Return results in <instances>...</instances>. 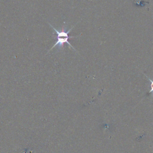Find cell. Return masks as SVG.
<instances>
[{"instance_id":"obj_1","label":"cell","mask_w":153,"mask_h":153,"mask_svg":"<svg viewBox=\"0 0 153 153\" xmlns=\"http://www.w3.org/2000/svg\"><path fill=\"white\" fill-rule=\"evenodd\" d=\"M49 25H50V26L53 28V29L56 32V34H57V41L56 42V43L53 45V47L50 49V50L48 51V52H49L51 50H52L54 47H56V46H57V45H59V47L63 48V47H64V44H65V43L68 44L72 48H73L74 50H76L74 48V47L71 44V43L69 42V41H68L69 39H70V38L76 37V36H69V32L72 30V28L74 27L75 26H72V27H71L69 30H68L67 32H66V31H65V29H64V26L62 27V30H61L60 31H59V30H57L55 27H54L50 23H49Z\"/></svg>"},{"instance_id":"obj_2","label":"cell","mask_w":153,"mask_h":153,"mask_svg":"<svg viewBox=\"0 0 153 153\" xmlns=\"http://www.w3.org/2000/svg\"><path fill=\"white\" fill-rule=\"evenodd\" d=\"M148 78V79L151 82V90L150 91H149V93H153V80L152 79H151L149 78H148V76H146Z\"/></svg>"}]
</instances>
